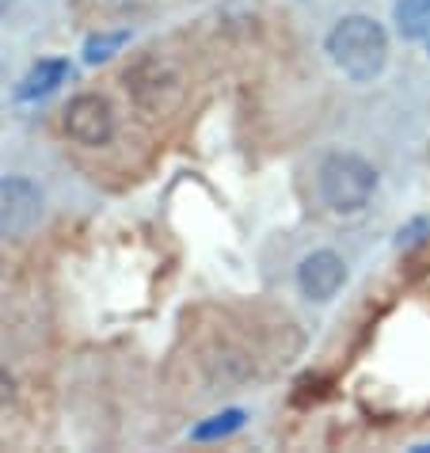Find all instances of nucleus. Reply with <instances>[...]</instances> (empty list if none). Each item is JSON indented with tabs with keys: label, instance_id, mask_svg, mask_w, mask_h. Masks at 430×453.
<instances>
[{
	"label": "nucleus",
	"instance_id": "obj_14",
	"mask_svg": "<svg viewBox=\"0 0 430 453\" xmlns=\"http://www.w3.org/2000/svg\"><path fill=\"white\" fill-rule=\"evenodd\" d=\"M426 46H430V42H426Z\"/></svg>",
	"mask_w": 430,
	"mask_h": 453
},
{
	"label": "nucleus",
	"instance_id": "obj_2",
	"mask_svg": "<svg viewBox=\"0 0 430 453\" xmlns=\"http://www.w3.org/2000/svg\"><path fill=\"white\" fill-rule=\"evenodd\" d=\"M316 187L332 213H362L377 191V168L358 153H332L320 160Z\"/></svg>",
	"mask_w": 430,
	"mask_h": 453
},
{
	"label": "nucleus",
	"instance_id": "obj_10",
	"mask_svg": "<svg viewBox=\"0 0 430 453\" xmlns=\"http://www.w3.org/2000/svg\"><path fill=\"white\" fill-rule=\"evenodd\" d=\"M130 42V31H111V35H92L84 42V61L88 65H99V61H111L119 50Z\"/></svg>",
	"mask_w": 430,
	"mask_h": 453
},
{
	"label": "nucleus",
	"instance_id": "obj_7",
	"mask_svg": "<svg viewBox=\"0 0 430 453\" xmlns=\"http://www.w3.org/2000/svg\"><path fill=\"white\" fill-rule=\"evenodd\" d=\"M69 77V61H61V58H50V61H39L27 77H23L16 84V99H23V104H31V99H42L50 96L58 84H65Z\"/></svg>",
	"mask_w": 430,
	"mask_h": 453
},
{
	"label": "nucleus",
	"instance_id": "obj_6",
	"mask_svg": "<svg viewBox=\"0 0 430 453\" xmlns=\"http://www.w3.org/2000/svg\"><path fill=\"white\" fill-rule=\"evenodd\" d=\"M347 286V263L339 251H312L297 263V289L305 294L309 301L316 305H324V301H332L339 289Z\"/></svg>",
	"mask_w": 430,
	"mask_h": 453
},
{
	"label": "nucleus",
	"instance_id": "obj_5",
	"mask_svg": "<svg viewBox=\"0 0 430 453\" xmlns=\"http://www.w3.org/2000/svg\"><path fill=\"white\" fill-rule=\"evenodd\" d=\"M65 134L73 137L77 145L88 149H99L115 137V111L104 96L96 92H81L65 104Z\"/></svg>",
	"mask_w": 430,
	"mask_h": 453
},
{
	"label": "nucleus",
	"instance_id": "obj_4",
	"mask_svg": "<svg viewBox=\"0 0 430 453\" xmlns=\"http://www.w3.org/2000/svg\"><path fill=\"white\" fill-rule=\"evenodd\" d=\"M42 218V191L39 183L23 175L0 180V241H23Z\"/></svg>",
	"mask_w": 430,
	"mask_h": 453
},
{
	"label": "nucleus",
	"instance_id": "obj_11",
	"mask_svg": "<svg viewBox=\"0 0 430 453\" xmlns=\"http://www.w3.org/2000/svg\"><path fill=\"white\" fill-rule=\"evenodd\" d=\"M332 393V381L324 373H305L301 381L294 385V404L297 408H309V404H320V400Z\"/></svg>",
	"mask_w": 430,
	"mask_h": 453
},
{
	"label": "nucleus",
	"instance_id": "obj_8",
	"mask_svg": "<svg viewBox=\"0 0 430 453\" xmlns=\"http://www.w3.org/2000/svg\"><path fill=\"white\" fill-rule=\"evenodd\" d=\"M396 31L411 42H430V0H400L392 8Z\"/></svg>",
	"mask_w": 430,
	"mask_h": 453
},
{
	"label": "nucleus",
	"instance_id": "obj_9",
	"mask_svg": "<svg viewBox=\"0 0 430 453\" xmlns=\"http://www.w3.org/2000/svg\"><path fill=\"white\" fill-rule=\"evenodd\" d=\"M244 419H248V415L240 411V408H229V411L213 415V419H206V423H198L195 431H191V438H195V442H213V438H229V434H236L240 426H244Z\"/></svg>",
	"mask_w": 430,
	"mask_h": 453
},
{
	"label": "nucleus",
	"instance_id": "obj_12",
	"mask_svg": "<svg viewBox=\"0 0 430 453\" xmlns=\"http://www.w3.org/2000/svg\"><path fill=\"white\" fill-rule=\"evenodd\" d=\"M430 274V241L415 244L408 256H403V282H419Z\"/></svg>",
	"mask_w": 430,
	"mask_h": 453
},
{
	"label": "nucleus",
	"instance_id": "obj_13",
	"mask_svg": "<svg viewBox=\"0 0 430 453\" xmlns=\"http://www.w3.org/2000/svg\"><path fill=\"white\" fill-rule=\"evenodd\" d=\"M12 396H16V377H12V370L0 362V411L12 404Z\"/></svg>",
	"mask_w": 430,
	"mask_h": 453
},
{
	"label": "nucleus",
	"instance_id": "obj_1",
	"mask_svg": "<svg viewBox=\"0 0 430 453\" xmlns=\"http://www.w3.org/2000/svg\"><path fill=\"white\" fill-rule=\"evenodd\" d=\"M324 50L332 58V65L354 84H370L388 65V35L370 16H343L327 31Z\"/></svg>",
	"mask_w": 430,
	"mask_h": 453
},
{
	"label": "nucleus",
	"instance_id": "obj_3",
	"mask_svg": "<svg viewBox=\"0 0 430 453\" xmlns=\"http://www.w3.org/2000/svg\"><path fill=\"white\" fill-rule=\"evenodd\" d=\"M126 96L134 99L142 111H149V115H160V111L175 107V99H180V73H175L168 61L157 58V54H145L137 58L130 69H126Z\"/></svg>",
	"mask_w": 430,
	"mask_h": 453
}]
</instances>
